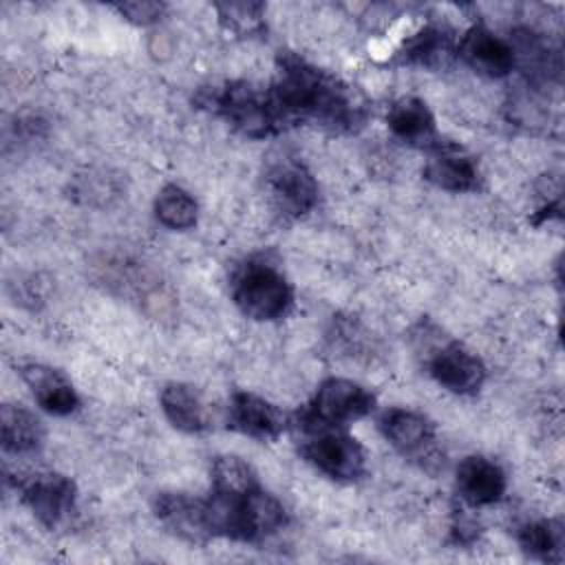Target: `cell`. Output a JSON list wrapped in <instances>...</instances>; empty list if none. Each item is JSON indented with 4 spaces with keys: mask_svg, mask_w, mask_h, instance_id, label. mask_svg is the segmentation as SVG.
I'll use <instances>...</instances> for the list:
<instances>
[{
    "mask_svg": "<svg viewBox=\"0 0 565 565\" xmlns=\"http://www.w3.org/2000/svg\"><path fill=\"white\" fill-rule=\"evenodd\" d=\"M428 161L424 166V179L446 192H475L481 185V172L477 161L455 143L437 141L428 148Z\"/></svg>",
    "mask_w": 565,
    "mask_h": 565,
    "instance_id": "obj_12",
    "label": "cell"
},
{
    "mask_svg": "<svg viewBox=\"0 0 565 565\" xmlns=\"http://www.w3.org/2000/svg\"><path fill=\"white\" fill-rule=\"evenodd\" d=\"M121 194V188L115 177L106 172H88L77 177L73 183V196L88 205H106Z\"/></svg>",
    "mask_w": 565,
    "mask_h": 565,
    "instance_id": "obj_24",
    "label": "cell"
},
{
    "mask_svg": "<svg viewBox=\"0 0 565 565\" xmlns=\"http://www.w3.org/2000/svg\"><path fill=\"white\" fill-rule=\"evenodd\" d=\"M152 512L166 530L188 543H205L212 539L205 499L188 492H159L152 501Z\"/></svg>",
    "mask_w": 565,
    "mask_h": 565,
    "instance_id": "obj_10",
    "label": "cell"
},
{
    "mask_svg": "<svg viewBox=\"0 0 565 565\" xmlns=\"http://www.w3.org/2000/svg\"><path fill=\"white\" fill-rule=\"evenodd\" d=\"M232 300L245 318L274 322L291 311L294 287L274 263L252 258L232 278Z\"/></svg>",
    "mask_w": 565,
    "mask_h": 565,
    "instance_id": "obj_3",
    "label": "cell"
},
{
    "mask_svg": "<svg viewBox=\"0 0 565 565\" xmlns=\"http://www.w3.org/2000/svg\"><path fill=\"white\" fill-rule=\"evenodd\" d=\"M269 95L285 126L305 121L331 132H355L366 121L358 90L291 51H280Z\"/></svg>",
    "mask_w": 565,
    "mask_h": 565,
    "instance_id": "obj_1",
    "label": "cell"
},
{
    "mask_svg": "<svg viewBox=\"0 0 565 565\" xmlns=\"http://www.w3.org/2000/svg\"><path fill=\"white\" fill-rule=\"evenodd\" d=\"M521 550L543 563H563L565 525L561 519H536L519 530Z\"/></svg>",
    "mask_w": 565,
    "mask_h": 565,
    "instance_id": "obj_20",
    "label": "cell"
},
{
    "mask_svg": "<svg viewBox=\"0 0 565 565\" xmlns=\"http://www.w3.org/2000/svg\"><path fill=\"white\" fill-rule=\"evenodd\" d=\"M386 124L388 130L404 143L408 146H419V148H430L435 146L437 139V126L435 117L428 108V104L419 97H399L388 106L386 113Z\"/></svg>",
    "mask_w": 565,
    "mask_h": 565,
    "instance_id": "obj_16",
    "label": "cell"
},
{
    "mask_svg": "<svg viewBox=\"0 0 565 565\" xmlns=\"http://www.w3.org/2000/svg\"><path fill=\"white\" fill-rule=\"evenodd\" d=\"M119 11V15H124L128 22L139 24V26H148L154 24L163 18L166 13V4L163 2H154V0H137V2H124L115 7Z\"/></svg>",
    "mask_w": 565,
    "mask_h": 565,
    "instance_id": "obj_25",
    "label": "cell"
},
{
    "mask_svg": "<svg viewBox=\"0 0 565 565\" xmlns=\"http://www.w3.org/2000/svg\"><path fill=\"white\" fill-rule=\"evenodd\" d=\"M20 499L49 530L71 523L77 512V486L60 472H35L20 483Z\"/></svg>",
    "mask_w": 565,
    "mask_h": 565,
    "instance_id": "obj_8",
    "label": "cell"
},
{
    "mask_svg": "<svg viewBox=\"0 0 565 565\" xmlns=\"http://www.w3.org/2000/svg\"><path fill=\"white\" fill-rule=\"evenodd\" d=\"M154 216L163 227L174 232H185L196 225L199 205L188 190L170 183L161 188L154 199Z\"/></svg>",
    "mask_w": 565,
    "mask_h": 565,
    "instance_id": "obj_21",
    "label": "cell"
},
{
    "mask_svg": "<svg viewBox=\"0 0 565 565\" xmlns=\"http://www.w3.org/2000/svg\"><path fill=\"white\" fill-rule=\"evenodd\" d=\"M166 419L181 433H201L207 424V408L199 391L185 382H168L159 395Z\"/></svg>",
    "mask_w": 565,
    "mask_h": 565,
    "instance_id": "obj_18",
    "label": "cell"
},
{
    "mask_svg": "<svg viewBox=\"0 0 565 565\" xmlns=\"http://www.w3.org/2000/svg\"><path fill=\"white\" fill-rule=\"evenodd\" d=\"M426 369L439 386L455 395H475L488 377L481 358L457 340L426 347Z\"/></svg>",
    "mask_w": 565,
    "mask_h": 565,
    "instance_id": "obj_9",
    "label": "cell"
},
{
    "mask_svg": "<svg viewBox=\"0 0 565 565\" xmlns=\"http://www.w3.org/2000/svg\"><path fill=\"white\" fill-rule=\"evenodd\" d=\"M455 488L459 499L470 508L494 505L508 490L505 470L490 457L470 455L455 470Z\"/></svg>",
    "mask_w": 565,
    "mask_h": 565,
    "instance_id": "obj_11",
    "label": "cell"
},
{
    "mask_svg": "<svg viewBox=\"0 0 565 565\" xmlns=\"http://www.w3.org/2000/svg\"><path fill=\"white\" fill-rule=\"evenodd\" d=\"M457 57L486 77H505L516 68L512 44L481 24H475L463 33L457 44Z\"/></svg>",
    "mask_w": 565,
    "mask_h": 565,
    "instance_id": "obj_13",
    "label": "cell"
},
{
    "mask_svg": "<svg viewBox=\"0 0 565 565\" xmlns=\"http://www.w3.org/2000/svg\"><path fill=\"white\" fill-rule=\"evenodd\" d=\"M230 426L252 439L274 441L285 433L287 417L269 399L256 393L238 391L230 402Z\"/></svg>",
    "mask_w": 565,
    "mask_h": 565,
    "instance_id": "obj_14",
    "label": "cell"
},
{
    "mask_svg": "<svg viewBox=\"0 0 565 565\" xmlns=\"http://www.w3.org/2000/svg\"><path fill=\"white\" fill-rule=\"evenodd\" d=\"M199 104L223 117L236 132L249 139H265L282 132L287 126L280 119L269 88H258L249 82H225L203 88Z\"/></svg>",
    "mask_w": 565,
    "mask_h": 565,
    "instance_id": "obj_2",
    "label": "cell"
},
{
    "mask_svg": "<svg viewBox=\"0 0 565 565\" xmlns=\"http://www.w3.org/2000/svg\"><path fill=\"white\" fill-rule=\"evenodd\" d=\"M0 437L4 452L33 455L44 444V426L31 411L4 404L0 411Z\"/></svg>",
    "mask_w": 565,
    "mask_h": 565,
    "instance_id": "obj_19",
    "label": "cell"
},
{
    "mask_svg": "<svg viewBox=\"0 0 565 565\" xmlns=\"http://www.w3.org/2000/svg\"><path fill=\"white\" fill-rule=\"evenodd\" d=\"M300 455L333 481H358L366 472V455L355 437L333 426H300Z\"/></svg>",
    "mask_w": 565,
    "mask_h": 565,
    "instance_id": "obj_4",
    "label": "cell"
},
{
    "mask_svg": "<svg viewBox=\"0 0 565 565\" xmlns=\"http://www.w3.org/2000/svg\"><path fill=\"white\" fill-rule=\"evenodd\" d=\"M375 408V395L347 377H329L320 382L309 404L298 413L296 426H333L353 424Z\"/></svg>",
    "mask_w": 565,
    "mask_h": 565,
    "instance_id": "obj_5",
    "label": "cell"
},
{
    "mask_svg": "<svg viewBox=\"0 0 565 565\" xmlns=\"http://www.w3.org/2000/svg\"><path fill=\"white\" fill-rule=\"evenodd\" d=\"M18 373L42 411L57 417H66L79 408V395L75 386L57 369L40 362H26L20 364Z\"/></svg>",
    "mask_w": 565,
    "mask_h": 565,
    "instance_id": "obj_15",
    "label": "cell"
},
{
    "mask_svg": "<svg viewBox=\"0 0 565 565\" xmlns=\"http://www.w3.org/2000/svg\"><path fill=\"white\" fill-rule=\"evenodd\" d=\"M258 475L238 455H221L210 468V492L218 494H245L258 488Z\"/></svg>",
    "mask_w": 565,
    "mask_h": 565,
    "instance_id": "obj_22",
    "label": "cell"
},
{
    "mask_svg": "<svg viewBox=\"0 0 565 565\" xmlns=\"http://www.w3.org/2000/svg\"><path fill=\"white\" fill-rule=\"evenodd\" d=\"M457 55V44L441 26L426 24L415 31L399 49V60L422 68H446Z\"/></svg>",
    "mask_w": 565,
    "mask_h": 565,
    "instance_id": "obj_17",
    "label": "cell"
},
{
    "mask_svg": "<svg viewBox=\"0 0 565 565\" xmlns=\"http://www.w3.org/2000/svg\"><path fill=\"white\" fill-rule=\"evenodd\" d=\"M265 190L278 216L296 221L318 205V181L313 172L291 154H280L265 170Z\"/></svg>",
    "mask_w": 565,
    "mask_h": 565,
    "instance_id": "obj_7",
    "label": "cell"
},
{
    "mask_svg": "<svg viewBox=\"0 0 565 565\" xmlns=\"http://www.w3.org/2000/svg\"><path fill=\"white\" fill-rule=\"evenodd\" d=\"M377 426L384 439L422 470L435 472L444 463L437 428L424 413L395 406L382 413Z\"/></svg>",
    "mask_w": 565,
    "mask_h": 565,
    "instance_id": "obj_6",
    "label": "cell"
},
{
    "mask_svg": "<svg viewBox=\"0 0 565 565\" xmlns=\"http://www.w3.org/2000/svg\"><path fill=\"white\" fill-rule=\"evenodd\" d=\"M214 9L218 13L221 24L238 38H252L265 31L263 2H221Z\"/></svg>",
    "mask_w": 565,
    "mask_h": 565,
    "instance_id": "obj_23",
    "label": "cell"
}]
</instances>
